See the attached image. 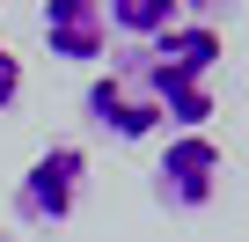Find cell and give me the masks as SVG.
Returning <instances> with one entry per match:
<instances>
[{"label":"cell","instance_id":"obj_1","mask_svg":"<svg viewBox=\"0 0 249 242\" xmlns=\"http://www.w3.org/2000/svg\"><path fill=\"white\" fill-rule=\"evenodd\" d=\"M81 191H88V147L81 140H52L15 176V220L22 227H66L81 213Z\"/></svg>","mask_w":249,"mask_h":242},{"label":"cell","instance_id":"obj_2","mask_svg":"<svg viewBox=\"0 0 249 242\" xmlns=\"http://www.w3.org/2000/svg\"><path fill=\"white\" fill-rule=\"evenodd\" d=\"M220 184H227V147L213 140V132H169V147H161V162H154V205H169V213H205L213 198H220Z\"/></svg>","mask_w":249,"mask_h":242},{"label":"cell","instance_id":"obj_3","mask_svg":"<svg viewBox=\"0 0 249 242\" xmlns=\"http://www.w3.org/2000/svg\"><path fill=\"white\" fill-rule=\"evenodd\" d=\"M81 110H88V125L110 132V140H154L161 132V103H154L147 74L132 66V52H124L117 66H103V74H88Z\"/></svg>","mask_w":249,"mask_h":242},{"label":"cell","instance_id":"obj_4","mask_svg":"<svg viewBox=\"0 0 249 242\" xmlns=\"http://www.w3.org/2000/svg\"><path fill=\"white\" fill-rule=\"evenodd\" d=\"M227 59V37H220V15H191L183 8V22L176 30H161L154 44H140L132 52V66L147 74V81H213V66Z\"/></svg>","mask_w":249,"mask_h":242},{"label":"cell","instance_id":"obj_5","mask_svg":"<svg viewBox=\"0 0 249 242\" xmlns=\"http://www.w3.org/2000/svg\"><path fill=\"white\" fill-rule=\"evenodd\" d=\"M37 30L52 44V59H103L110 52V22H103V0H44Z\"/></svg>","mask_w":249,"mask_h":242},{"label":"cell","instance_id":"obj_6","mask_svg":"<svg viewBox=\"0 0 249 242\" xmlns=\"http://www.w3.org/2000/svg\"><path fill=\"white\" fill-rule=\"evenodd\" d=\"M103 22H110V37H124V44L140 52V44H154L161 30L183 22V0H110Z\"/></svg>","mask_w":249,"mask_h":242},{"label":"cell","instance_id":"obj_7","mask_svg":"<svg viewBox=\"0 0 249 242\" xmlns=\"http://www.w3.org/2000/svg\"><path fill=\"white\" fill-rule=\"evenodd\" d=\"M22 103V59H15V44L0 37V110H15Z\"/></svg>","mask_w":249,"mask_h":242},{"label":"cell","instance_id":"obj_8","mask_svg":"<svg viewBox=\"0 0 249 242\" xmlns=\"http://www.w3.org/2000/svg\"><path fill=\"white\" fill-rule=\"evenodd\" d=\"M0 242H8V235H0Z\"/></svg>","mask_w":249,"mask_h":242}]
</instances>
